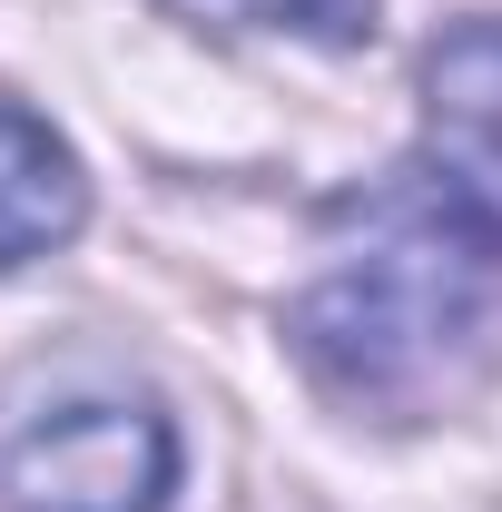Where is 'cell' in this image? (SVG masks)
<instances>
[{"instance_id":"6da1fadb","label":"cell","mask_w":502,"mask_h":512,"mask_svg":"<svg viewBox=\"0 0 502 512\" xmlns=\"http://www.w3.org/2000/svg\"><path fill=\"white\" fill-rule=\"evenodd\" d=\"M345 217H355V237L325 256L306 276V296L286 306V345L345 404H375V414L434 404L443 384H453V355L493 316L502 256L473 247L434 197H424L414 168L394 188L355 197Z\"/></svg>"},{"instance_id":"7a4b0ae2","label":"cell","mask_w":502,"mask_h":512,"mask_svg":"<svg viewBox=\"0 0 502 512\" xmlns=\"http://www.w3.org/2000/svg\"><path fill=\"white\" fill-rule=\"evenodd\" d=\"M178 473V414L109 365L40 375L0 404V493L20 512H168Z\"/></svg>"},{"instance_id":"3957f363","label":"cell","mask_w":502,"mask_h":512,"mask_svg":"<svg viewBox=\"0 0 502 512\" xmlns=\"http://www.w3.org/2000/svg\"><path fill=\"white\" fill-rule=\"evenodd\" d=\"M414 178L443 217L502 256V10L453 20L414 79Z\"/></svg>"},{"instance_id":"277c9868","label":"cell","mask_w":502,"mask_h":512,"mask_svg":"<svg viewBox=\"0 0 502 512\" xmlns=\"http://www.w3.org/2000/svg\"><path fill=\"white\" fill-rule=\"evenodd\" d=\"M89 227V168L60 128L20 99H0V276L60 256Z\"/></svg>"},{"instance_id":"5b68a950","label":"cell","mask_w":502,"mask_h":512,"mask_svg":"<svg viewBox=\"0 0 502 512\" xmlns=\"http://www.w3.org/2000/svg\"><path fill=\"white\" fill-rule=\"evenodd\" d=\"M197 30H266V40H315V50H355L375 40L384 0H168Z\"/></svg>"}]
</instances>
